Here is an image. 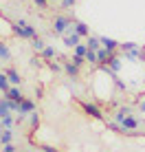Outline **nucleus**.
Here are the masks:
<instances>
[{
    "instance_id": "nucleus-1",
    "label": "nucleus",
    "mask_w": 145,
    "mask_h": 152,
    "mask_svg": "<svg viewBox=\"0 0 145 152\" xmlns=\"http://www.w3.org/2000/svg\"><path fill=\"white\" fill-rule=\"evenodd\" d=\"M13 35H18L20 40H33L35 35H38V31H35V27L29 24L24 18H18L13 22Z\"/></svg>"
},
{
    "instance_id": "nucleus-2",
    "label": "nucleus",
    "mask_w": 145,
    "mask_h": 152,
    "mask_svg": "<svg viewBox=\"0 0 145 152\" xmlns=\"http://www.w3.org/2000/svg\"><path fill=\"white\" fill-rule=\"evenodd\" d=\"M70 31H75V22L68 18V15H55L53 18V33H57V35H66V33H70Z\"/></svg>"
},
{
    "instance_id": "nucleus-3",
    "label": "nucleus",
    "mask_w": 145,
    "mask_h": 152,
    "mask_svg": "<svg viewBox=\"0 0 145 152\" xmlns=\"http://www.w3.org/2000/svg\"><path fill=\"white\" fill-rule=\"evenodd\" d=\"M138 126H141V121H138L134 115H128V117L121 121V134H138L136 132Z\"/></svg>"
},
{
    "instance_id": "nucleus-4",
    "label": "nucleus",
    "mask_w": 145,
    "mask_h": 152,
    "mask_svg": "<svg viewBox=\"0 0 145 152\" xmlns=\"http://www.w3.org/2000/svg\"><path fill=\"white\" fill-rule=\"evenodd\" d=\"M33 110H35V102H33V99H29V97H24L22 102H20V113H18V119H15V121L22 124Z\"/></svg>"
},
{
    "instance_id": "nucleus-5",
    "label": "nucleus",
    "mask_w": 145,
    "mask_h": 152,
    "mask_svg": "<svg viewBox=\"0 0 145 152\" xmlns=\"http://www.w3.org/2000/svg\"><path fill=\"white\" fill-rule=\"evenodd\" d=\"M81 110H84L88 117H92V119H103V110L95 102H81Z\"/></svg>"
},
{
    "instance_id": "nucleus-6",
    "label": "nucleus",
    "mask_w": 145,
    "mask_h": 152,
    "mask_svg": "<svg viewBox=\"0 0 145 152\" xmlns=\"http://www.w3.org/2000/svg\"><path fill=\"white\" fill-rule=\"evenodd\" d=\"M62 64H64V73L70 77V80H77V77H79V66H77L72 60H64Z\"/></svg>"
},
{
    "instance_id": "nucleus-7",
    "label": "nucleus",
    "mask_w": 145,
    "mask_h": 152,
    "mask_svg": "<svg viewBox=\"0 0 145 152\" xmlns=\"http://www.w3.org/2000/svg\"><path fill=\"white\" fill-rule=\"evenodd\" d=\"M62 38H64V44L68 46V49H75V46H77V44L81 42V35L77 33V31H70V33L62 35Z\"/></svg>"
},
{
    "instance_id": "nucleus-8",
    "label": "nucleus",
    "mask_w": 145,
    "mask_h": 152,
    "mask_svg": "<svg viewBox=\"0 0 145 152\" xmlns=\"http://www.w3.org/2000/svg\"><path fill=\"white\" fill-rule=\"evenodd\" d=\"M128 115H132V108L130 106H119L115 113H112V121H117V124H121L123 119L128 117Z\"/></svg>"
},
{
    "instance_id": "nucleus-9",
    "label": "nucleus",
    "mask_w": 145,
    "mask_h": 152,
    "mask_svg": "<svg viewBox=\"0 0 145 152\" xmlns=\"http://www.w3.org/2000/svg\"><path fill=\"white\" fill-rule=\"evenodd\" d=\"M117 51H110V49H106V46H101L99 51H97V57H99V66H103V64H108L110 62V57L115 55Z\"/></svg>"
},
{
    "instance_id": "nucleus-10",
    "label": "nucleus",
    "mask_w": 145,
    "mask_h": 152,
    "mask_svg": "<svg viewBox=\"0 0 145 152\" xmlns=\"http://www.w3.org/2000/svg\"><path fill=\"white\" fill-rule=\"evenodd\" d=\"M4 97H9V99H13V102H22L24 99V95H22V88L20 86H11L7 93H2Z\"/></svg>"
},
{
    "instance_id": "nucleus-11",
    "label": "nucleus",
    "mask_w": 145,
    "mask_h": 152,
    "mask_svg": "<svg viewBox=\"0 0 145 152\" xmlns=\"http://www.w3.org/2000/svg\"><path fill=\"white\" fill-rule=\"evenodd\" d=\"M101 46H106V49H110V51H117L119 46H121V42L115 40V38H108V35H101Z\"/></svg>"
},
{
    "instance_id": "nucleus-12",
    "label": "nucleus",
    "mask_w": 145,
    "mask_h": 152,
    "mask_svg": "<svg viewBox=\"0 0 145 152\" xmlns=\"http://www.w3.org/2000/svg\"><path fill=\"white\" fill-rule=\"evenodd\" d=\"M4 73H7V77H9V82H11V86H20V84H22V77H20V73L15 71L13 66H11V69H7Z\"/></svg>"
},
{
    "instance_id": "nucleus-13",
    "label": "nucleus",
    "mask_w": 145,
    "mask_h": 152,
    "mask_svg": "<svg viewBox=\"0 0 145 152\" xmlns=\"http://www.w3.org/2000/svg\"><path fill=\"white\" fill-rule=\"evenodd\" d=\"M13 137H15V130H13V128H4V130H2V134H0V145L11 143Z\"/></svg>"
},
{
    "instance_id": "nucleus-14",
    "label": "nucleus",
    "mask_w": 145,
    "mask_h": 152,
    "mask_svg": "<svg viewBox=\"0 0 145 152\" xmlns=\"http://www.w3.org/2000/svg\"><path fill=\"white\" fill-rule=\"evenodd\" d=\"M86 44H88V49H92V51H99V49H101V38L88 35V38H86Z\"/></svg>"
},
{
    "instance_id": "nucleus-15",
    "label": "nucleus",
    "mask_w": 145,
    "mask_h": 152,
    "mask_svg": "<svg viewBox=\"0 0 145 152\" xmlns=\"http://www.w3.org/2000/svg\"><path fill=\"white\" fill-rule=\"evenodd\" d=\"M0 60H2V62H9V60H11V51H9L7 42H2V40H0Z\"/></svg>"
},
{
    "instance_id": "nucleus-16",
    "label": "nucleus",
    "mask_w": 145,
    "mask_h": 152,
    "mask_svg": "<svg viewBox=\"0 0 145 152\" xmlns=\"http://www.w3.org/2000/svg\"><path fill=\"white\" fill-rule=\"evenodd\" d=\"M55 55H57V51H55L53 46H49V44H46V46H44V51L40 53V57H42V60H46V62H49V60H53Z\"/></svg>"
},
{
    "instance_id": "nucleus-17",
    "label": "nucleus",
    "mask_w": 145,
    "mask_h": 152,
    "mask_svg": "<svg viewBox=\"0 0 145 152\" xmlns=\"http://www.w3.org/2000/svg\"><path fill=\"white\" fill-rule=\"evenodd\" d=\"M108 66H110V69L115 71V73H119V71H121V66H123V64H121V57L115 53V55L110 57V62H108Z\"/></svg>"
},
{
    "instance_id": "nucleus-18",
    "label": "nucleus",
    "mask_w": 145,
    "mask_h": 152,
    "mask_svg": "<svg viewBox=\"0 0 145 152\" xmlns=\"http://www.w3.org/2000/svg\"><path fill=\"white\" fill-rule=\"evenodd\" d=\"M9 88H11V82H9V77H7V73H0V93H7Z\"/></svg>"
},
{
    "instance_id": "nucleus-19",
    "label": "nucleus",
    "mask_w": 145,
    "mask_h": 152,
    "mask_svg": "<svg viewBox=\"0 0 145 152\" xmlns=\"http://www.w3.org/2000/svg\"><path fill=\"white\" fill-rule=\"evenodd\" d=\"M75 31L81 35V38H88V35H90V29H88L86 22H75Z\"/></svg>"
},
{
    "instance_id": "nucleus-20",
    "label": "nucleus",
    "mask_w": 145,
    "mask_h": 152,
    "mask_svg": "<svg viewBox=\"0 0 145 152\" xmlns=\"http://www.w3.org/2000/svg\"><path fill=\"white\" fill-rule=\"evenodd\" d=\"M31 46H33V51H35V53H42L46 44H44V40H42V38H38V35H35V38L31 40Z\"/></svg>"
},
{
    "instance_id": "nucleus-21",
    "label": "nucleus",
    "mask_w": 145,
    "mask_h": 152,
    "mask_svg": "<svg viewBox=\"0 0 145 152\" xmlns=\"http://www.w3.org/2000/svg\"><path fill=\"white\" fill-rule=\"evenodd\" d=\"M86 53H88V44L86 42H79V44L72 49V55H79V57H86Z\"/></svg>"
},
{
    "instance_id": "nucleus-22",
    "label": "nucleus",
    "mask_w": 145,
    "mask_h": 152,
    "mask_svg": "<svg viewBox=\"0 0 145 152\" xmlns=\"http://www.w3.org/2000/svg\"><path fill=\"white\" fill-rule=\"evenodd\" d=\"M29 126H31V130H35L40 126V113L38 110H33V113L29 115Z\"/></svg>"
},
{
    "instance_id": "nucleus-23",
    "label": "nucleus",
    "mask_w": 145,
    "mask_h": 152,
    "mask_svg": "<svg viewBox=\"0 0 145 152\" xmlns=\"http://www.w3.org/2000/svg\"><path fill=\"white\" fill-rule=\"evenodd\" d=\"M86 62H88V64H99V57H97V51L88 49V53H86Z\"/></svg>"
},
{
    "instance_id": "nucleus-24",
    "label": "nucleus",
    "mask_w": 145,
    "mask_h": 152,
    "mask_svg": "<svg viewBox=\"0 0 145 152\" xmlns=\"http://www.w3.org/2000/svg\"><path fill=\"white\" fill-rule=\"evenodd\" d=\"M0 124H2V128H13L15 119H13V115H7V117H0Z\"/></svg>"
},
{
    "instance_id": "nucleus-25",
    "label": "nucleus",
    "mask_w": 145,
    "mask_h": 152,
    "mask_svg": "<svg viewBox=\"0 0 145 152\" xmlns=\"http://www.w3.org/2000/svg\"><path fill=\"white\" fill-rule=\"evenodd\" d=\"M49 69L53 73H64V64H59V62H55V60H49Z\"/></svg>"
},
{
    "instance_id": "nucleus-26",
    "label": "nucleus",
    "mask_w": 145,
    "mask_h": 152,
    "mask_svg": "<svg viewBox=\"0 0 145 152\" xmlns=\"http://www.w3.org/2000/svg\"><path fill=\"white\" fill-rule=\"evenodd\" d=\"M7 115H11V110H9V104H7V99H0V117H7Z\"/></svg>"
},
{
    "instance_id": "nucleus-27",
    "label": "nucleus",
    "mask_w": 145,
    "mask_h": 152,
    "mask_svg": "<svg viewBox=\"0 0 145 152\" xmlns=\"http://www.w3.org/2000/svg\"><path fill=\"white\" fill-rule=\"evenodd\" d=\"M119 49H121V51H130V49H138V44H134V42H121Z\"/></svg>"
},
{
    "instance_id": "nucleus-28",
    "label": "nucleus",
    "mask_w": 145,
    "mask_h": 152,
    "mask_svg": "<svg viewBox=\"0 0 145 152\" xmlns=\"http://www.w3.org/2000/svg\"><path fill=\"white\" fill-rule=\"evenodd\" d=\"M70 60H72V62H75V64H77V66H79V69H81V66H84V64H86V57H79V55H72V57H70Z\"/></svg>"
},
{
    "instance_id": "nucleus-29",
    "label": "nucleus",
    "mask_w": 145,
    "mask_h": 152,
    "mask_svg": "<svg viewBox=\"0 0 145 152\" xmlns=\"http://www.w3.org/2000/svg\"><path fill=\"white\" fill-rule=\"evenodd\" d=\"M33 2H35V7H38V9H46V7H49V0H33Z\"/></svg>"
},
{
    "instance_id": "nucleus-30",
    "label": "nucleus",
    "mask_w": 145,
    "mask_h": 152,
    "mask_svg": "<svg viewBox=\"0 0 145 152\" xmlns=\"http://www.w3.org/2000/svg\"><path fill=\"white\" fill-rule=\"evenodd\" d=\"M75 2H77V0H62V7H64V9H72Z\"/></svg>"
},
{
    "instance_id": "nucleus-31",
    "label": "nucleus",
    "mask_w": 145,
    "mask_h": 152,
    "mask_svg": "<svg viewBox=\"0 0 145 152\" xmlns=\"http://www.w3.org/2000/svg\"><path fill=\"white\" fill-rule=\"evenodd\" d=\"M2 152H18V148H15L13 143H4L2 145Z\"/></svg>"
},
{
    "instance_id": "nucleus-32",
    "label": "nucleus",
    "mask_w": 145,
    "mask_h": 152,
    "mask_svg": "<svg viewBox=\"0 0 145 152\" xmlns=\"http://www.w3.org/2000/svg\"><path fill=\"white\" fill-rule=\"evenodd\" d=\"M42 152H59V150L53 148V145H42Z\"/></svg>"
},
{
    "instance_id": "nucleus-33",
    "label": "nucleus",
    "mask_w": 145,
    "mask_h": 152,
    "mask_svg": "<svg viewBox=\"0 0 145 152\" xmlns=\"http://www.w3.org/2000/svg\"><path fill=\"white\" fill-rule=\"evenodd\" d=\"M29 64L33 66V69H35V66H38V69H40V57H31V62H29Z\"/></svg>"
},
{
    "instance_id": "nucleus-34",
    "label": "nucleus",
    "mask_w": 145,
    "mask_h": 152,
    "mask_svg": "<svg viewBox=\"0 0 145 152\" xmlns=\"http://www.w3.org/2000/svg\"><path fill=\"white\" fill-rule=\"evenodd\" d=\"M42 93H44V91H42V86H35V95H38V99L42 97Z\"/></svg>"
},
{
    "instance_id": "nucleus-35",
    "label": "nucleus",
    "mask_w": 145,
    "mask_h": 152,
    "mask_svg": "<svg viewBox=\"0 0 145 152\" xmlns=\"http://www.w3.org/2000/svg\"><path fill=\"white\" fill-rule=\"evenodd\" d=\"M138 110L145 113V99H143V102H138Z\"/></svg>"
},
{
    "instance_id": "nucleus-36",
    "label": "nucleus",
    "mask_w": 145,
    "mask_h": 152,
    "mask_svg": "<svg viewBox=\"0 0 145 152\" xmlns=\"http://www.w3.org/2000/svg\"><path fill=\"white\" fill-rule=\"evenodd\" d=\"M2 130H4V128H2V124H0V134H2Z\"/></svg>"
},
{
    "instance_id": "nucleus-37",
    "label": "nucleus",
    "mask_w": 145,
    "mask_h": 152,
    "mask_svg": "<svg viewBox=\"0 0 145 152\" xmlns=\"http://www.w3.org/2000/svg\"><path fill=\"white\" fill-rule=\"evenodd\" d=\"M18 152H31V150H18Z\"/></svg>"
},
{
    "instance_id": "nucleus-38",
    "label": "nucleus",
    "mask_w": 145,
    "mask_h": 152,
    "mask_svg": "<svg viewBox=\"0 0 145 152\" xmlns=\"http://www.w3.org/2000/svg\"><path fill=\"white\" fill-rule=\"evenodd\" d=\"M49 2H57V0H49Z\"/></svg>"
}]
</instances>
